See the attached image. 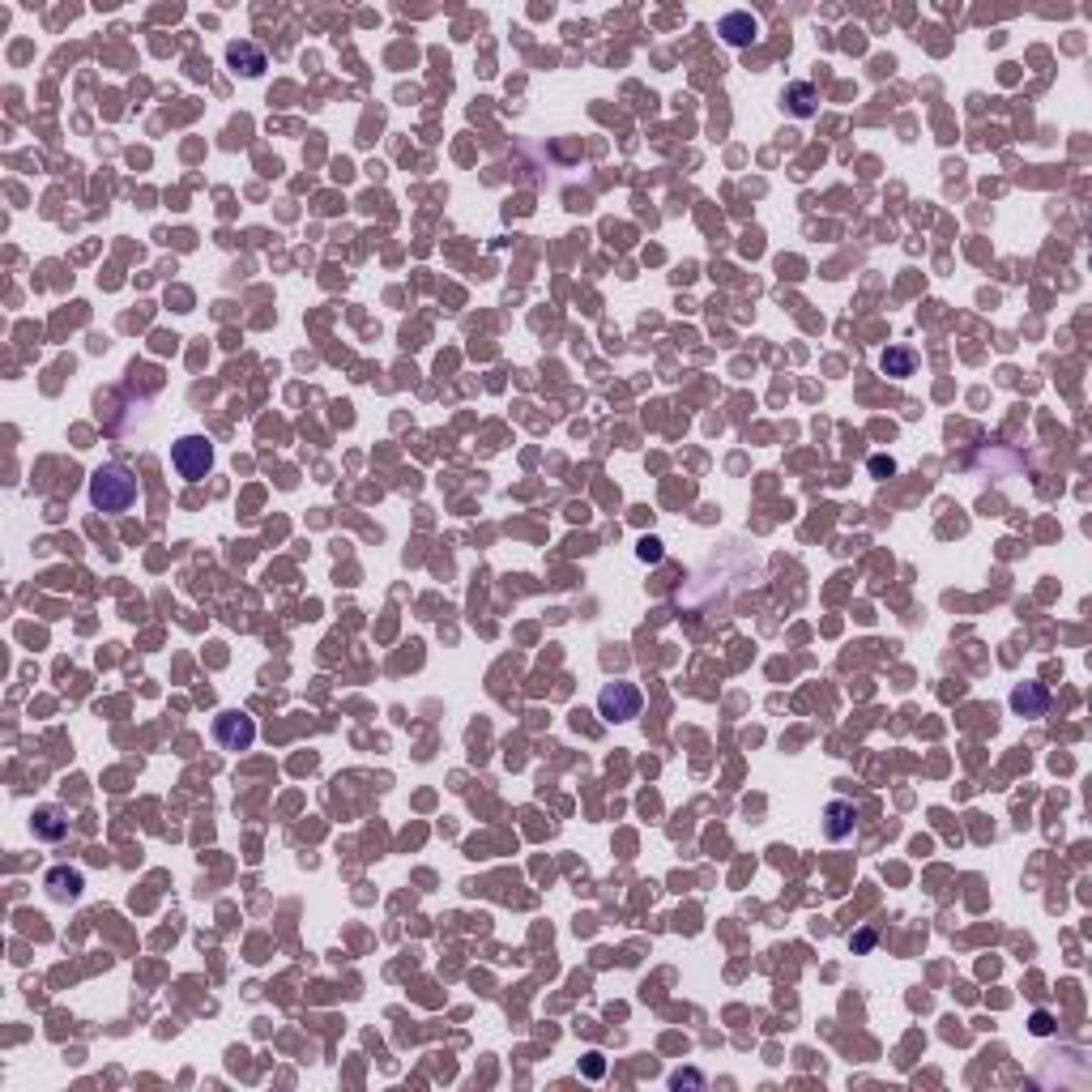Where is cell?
<instances>
[{
  "label": "cell",
  "mask_w": 1092,
  "mask_h": 1092,
  "mask_svg": "<svg viewBox=\"0 0 1092 1092\" xmlns=\"http://www.w3.org/2000/svg\"><path fill=\"white\" fill-rule=\"evenodd\" d=\"M137 495H141V486L133 478V470H124V465L111 462V465H98L95 474H90V504L98 512H107V516L128 512L137 504Z\"/></svg>",
  "instance_id": "obj_1"
},
{
  "label": "cell",
  "mask_w": 1092,
  "mask_h": 1092,
  "mask_svg": "<svg viewBox=\"0 0 1092 1092\" xmlns=\"http://www.w3.org/2000/svg\"><path fill=\"white\" fill-rule=\"evenodd\" d=\"M171 465L184 483H201L214 470V444L205 436H179L171 444Z\"/></svg>",
  "instance_id": "obj_2"
},
{
  "label": "cell",
  "mask_w": 1092,
  "mask_h": 1092,
  "mask_svg": "<svg viewBox=\"0 0 1092 1092\" xmlns=\"http://www.w3.org/2000/svg\"><path fill=\"white\" fill-rule=\"evenodd\" d=\"M252 738H256V722H252L248 713L226 708V713L214 717V743H218L222 752H248Z\"/></svg>",
  "instance_id": "obj_3"
},
{
  "label": "cell",
  "mask_w": 1092,
  "mask_h": 1092,
  "mask_svg": "<svg viewBox=\"0 0 1092 1092\" xmlns=\"http://www.w3.org/2000/svg\"><path fill=\"white\" fill-rule=\"evenodd\" d=\"M640 687L636 683H607L602 687V696H598V713L607 717V722H631V717H640Z\"/></svg>",
  "instance_id": "obj_4"
},
{
  "label": "cell",
  "mask_w": 1092,
  "mask_h": 1092,
  "mask_svg": "<svg viewBox=\"0 0 1092 1092\" xmlns=\"http://www.w3.org/2000/svg\"><path fill=\"white\" fill-rule=\"evenodd\" d=\"M1012 708H1016L1019 717H1045L1050 691H1045L1042 683H1019L1016 691H1012Z\"/></svg>",
  "instance_id": "obj_5"
},
{
  "label": "cell",
  "mask_w": 1092,
  "mask_h": 1092,
  "mask_svg": "<svg viewBox=\"0 0 1092 1092\" xmlns=\"http://www.w3.org/2000/svg\"><path fill=\"white\" fill-rule=\"evenodd\" d=\"M226 60H231V65H235V73H243V77H261V73H265V51L256 48V43H248V39L231 43V48H226Z\"/></svg>",
  "instance_id": "obj_6"
},
{
  "label": "cell",
  "mask_w": 1092,
  "mask_h": 1092,
  "mask_svg": "<svg viewBox=\"0 0 1092 1092\" xmlns=\"http://www.w3.org/2000/svg\"><path fill=\"white\" fill-rule=\"evenodd\" d=\"M755 34H760V26H755L752 13H726L722 18V39L729 48H752Z\"/></svg>",
  "instance_id": "obj_7"
},
{
  "label": "cell",
  "mask_w": 1092,
  "mask_h": 1092,
  "mask_svg": "<svg viewBox=\"0 0 1092 1092\" xmlns=\"http://www.w3.org/2000/svg\"><path fill=\"white\" fill-rule=\"evenodd\" d=\"M48 897L51 900H77L81 897V871H69V867L48 871Z\"/></svg>",
  "instance_id": "obj_8"
},
{
  "label": "cell",
  "mask_w": 1092,
  "mask_h": 1092,
  "mask_svg": "<svg viewBox=\"0 0 1092 1092\" xmlns=\"http://www.w3.org/2000/svg\"><path fill=\"white\" fill-rule=\"evenodd\" d=\"M853 832V806L850 802H828V841H845Z\"/></svg>",
  "instance_id": "obj_9"
},
{
  "label": "cell",
  "mask_w": 1092,
  "mask_h": 1092,
  "mask_svg": "<svg viewBox=\"0 0 1092 1092\" xmlns=\"http://www.w3.org/2000/svg\"><path fill=\"white\" fill-rule=\"evenodd\" d=\"M879 363H883L888 376H913V371H918V355H913L909 346H888Z\"/></svg>",
  "instance_id": "obj_10"
},
{
  "label": "cell",
  "mask_w": 1092,
  "mask_h": 1092,
  "mask_svg": "<svg viewBox=\"0 0 1092 1092\" xmlns=\"http://www.w3.org/2000/svg\"><path fill=\"white\" fill-rule=\"evenodd\" d=\"M30 824H34V832H39V836H48V841H60V836L69 832V824L60 820V811H56V806H39Z\"/></svg>",
  "instance_id": "obj_11"
},
{
  "label": "cell",
  "mask_w": 1092,
  "mask_h": 1092,
  "mask_svg": "<svg viewBox=\"0 0 1092 1092\" xmlns=\"http://www.w3.org/2000/svg\"><path fill=\"white\" fill-rule=\"evenodd\" d=\"M785 103H790L794 116H815V90H811L806 81H794V86L785 90Z\"/></svg>",
  "instance_id": "obj_12"
},
{
  "label": "cell",
  "mask_w": 1092,
  "mask_h": 1092,
  "mask_svg": "<svg viewBox=\"0 0 1092 1092\" xmlns=\"http://www.w3.org/2000/svg\"><path fill=\"white\" fill-rule=\"evenodd\" d=\"M640 559H645V563H657V559H661V542H657V538H645V542H640Z\"/></svg>",
  "instance_id": "obj_13"
},
{
  "label": "cell",
  "mask_w": 1092,
  "mask_h": 1092,
  "mask_svg": "<svg viewBox=\"0 0 1092 1092\" xmlns=\"http://www.w3.org/2000/svg\"><path fill=\"white\" fill-rule=\"evenodd\" d=\"M1050 1028H1054V1024H1050V1016H1045V1012H1037V1016H1033V1033H1042V1037H1045Z\"/></svg>",
  "instance_id": "obj_14"
},
{
  "label": "cell",
  "mask_w": 1092,
  "mask_h": 1092,
  "mask_svg": "<svg viewBox=\"0 0 1092 1092\" xmlns=\"http://www.w3.org/2000/svg\"><path fill=\"white\" fill-rule=\"evenodd\" d=\"M871 470H874V474H892V462H883V457H874V462H871Z\"/></svg>",
  "instance_id": "obj_15"
},
{
  "label": "cell",
  "mask_w": 1092,
  "mask_h": 1092,
  "mask_svg": "<svg viewBox=\"0 0 1092 1092\" xmlns=\"http://www.w3.org/2000/svg\"><path fill=\"white\" fill-rule=\"evenodd\" d=\"M871 943H874V935H871V930H867V935H858V939H853V947H862V951H867V947H871Z\"/></svg>",
  "instance_id": "obj_16"
}]
</instances>
